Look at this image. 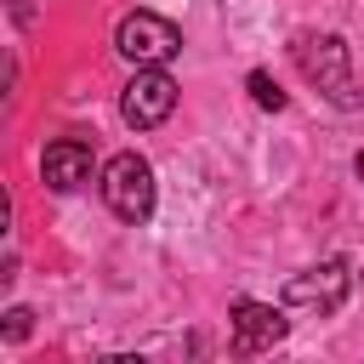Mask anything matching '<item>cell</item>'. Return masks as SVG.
<instances>
[{
  "label": "cell",
  "instance_id": "52a82bcc",
  "mask_svg": "<svg viewBox=\"0 0 364 364\" xmlns=\"http://www.w3.org/2000/svg\"><path fill=\"white\" fill-rule=\"evenodd\" d=\"M40 182H46L51 193H74L80 182H91V142H80V136L46 142V154H40Z\"/></svg>",
  "mask_w": 364,
  "mask_h": 364
},
{
  "label": "cell",
  "instance_id": "8992f818",
  "mask_svg": "<svg viewBox=\"0 0 364 364\" xmlns=\"http://www.w3.org/2000/svg\"><path fill=\"white\" fill-rule=\"evenodd\" d=\"M284 336H290V318H284L279 307L250 301V296L233 301V353H239V358H245V353H267V347H279Z\"/></svg>",
  "mask_w": 364,
  "mask_h": 364
},
{
  "label": "cell",
  "instance_id": "ba28073f",
  "mask_svg": "<svg viewBox=\"0 0 364 364\" xmlns=\"http://www.w3.org/2000/svg\"><path fill=\"white\" fill-rule=\"evenodd\" d=\"M245 85H250V97H256V108H267V114H279V108L290 102V97L279 91V80H273V74H262V68H250V80H245Z\"/></svg>",
  "mask_w": 364,
  "mask_h": 364
},
{
  "label": "cell",
  "instance_id": "3957f363",
  "mask_svg": "<svg viewBox=\"0 0 364 364\" xmlns=\"http://www.w3.org/2000/svg\"><path fill=\"white\" fill-rule=\"evenodd\" d=\"M114 51L125 63H136V68H165L182 51V28L171 17H159V11H131L114 28Z\"/></svg>",
  "mask_w": 364,
  "mask_h": 364
},
{
  "label": "cell",
  "instance_id": "5b68a950",
  "mask_svg": "<svg viewBox=\"0 0 364 364\" xmlns=\"http://www.w3.org/2000/svg\"><path fill=\"white\" fill-rule=\"evenodd\" d=\"M347 296H353V262L347 256H330L307 273H290V284H284V307H313V313H336Z\"/></svg>",
  "mask_w": 364,
  "mask_h": 364
},
{
  "label": "cell",
  "instance_id": "9c48e42d",
  "mask_svg": "<svg viewBox=\"0 0 364 364\" xmlns=\"http://www.w3.org/2000/svg\"><path fill=\"white\" fill-rule=\"evenodd\" d=\"M34 330V307H6V324H0V336L6 341H23Z\"/></svg>",
  "mask_w": 364,
  "mask_h": 364
},
{
  "label": "cell",
  "instance_id": "277c9868",
  "mask_svg": "<svg viewBox=\"0 0 364 364\" xmlns=\"http://www.w3.org/2000/svg\"><path fill=\"white\" fill-rule=\"evenodd\" d=\"M171 108H176V80H171L165 68H136V74L125 80V91H119V119H125L131 131L165 125Z\"/></svg>",
  "mask_w": 364,
  "mask_h": 364
},
{
  "label": "cell",
  "instance_id": "6da1fadb",
  "mask_svg": "<svg viewBox=\"0 0 364 364\" xmlns=\"http://www.w3.org/2000/svg\"><path fill=\"white\" fill-rule=\"evenodd\" d=\"M290 51H296V68H301L336 108H364V91L353 85V63H347V40H341V34H301Z\"/></svg>",
  "mask_w": 364,
  "mask_h": 364
},
{
  "label": "cell",
  "instance_id": "7a4b0ae2",
  "mask_svg": "<svg viewBox=\"0 0 364 364\" xmlns=\"http://www.w3.org/2000/svg\"><path fill=\"white\" fill-rule=\"evenodd\" d=\"M102 205L119 216V222H148L154 216V165L142 154H114L102 165Z\"/></svg>",
  "mask_w": 364,
  "mask_h": 364
}]
</instances>
